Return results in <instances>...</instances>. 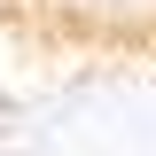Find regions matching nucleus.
I'll use <instances>...</instances> for the list:
<instances>
[{
    "label": "nucleus",
    "mask_w": 156,
    "mask_h": 156,
    "mask_svg": "<svg viewBox=\"0 0 156 156\" xmlns=\"http://www.w3.org/2000/svg\"><path fill=\"white\" fill-rule=\"evenodd\" d=\"M0 16H8V0H0Z\"/></svg>",
    "instance_id": "nucleus-1"
}]
</instances>
